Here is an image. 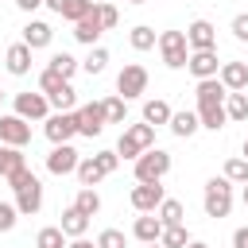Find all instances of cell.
I'll list each match as a JSON object with an SVG mask.
<instances>
[{"instance_id":"cell-6","label":"cell","mask_w":248,"mask_h":248,"mask_svg":"<svg viewBox=\"0 0 248 248\" xmlns=\"http://www.w3.org/2000/svg\"><path fill=\"white\" fill-rule=\"evenodd\" d=\"M43 132H46V140L58 147V143H70L74 136H78V112H50L46 120H43Z\"/></svg>"},{"instance_id":"cell-34","label":"cell","mask_w":248,"mask_h":248,"mask_svg":"<svg viewBox=\"0 0 248 248\" xmlns=\"http://www.w3.org/2000/svg\"><path fill=\"white\" fill-rule=\"evenodd\" d=\"M194 236H190V229L186 225H170V229H163V236H159V244L163 248H186Z\"/></svg>"},{"instance_id":"cell-41","label":"cell","mask_w":248,"mask_h":248,"mask_svg":"<svg viewBox=\"0 0 248 248\" xmlns=\"http://www.w3.org/2000/svg\"><path fill=\"white\" fill-rule=\"evenodd\" d=\"M16 221H19V209H16L12 202H0V232H12Z\"/></svg>"},{"instance_id":"cell-43","label":"cell","mask_w":248,"mask_h":248,"mask_svg":"<svg viewBox=\"0 0 248 248\" xmlns=\"http://www.w3.org/2000/svg\"><path fill=\"white\" fill-rule=\"evenodd\" d=\"M229 31L240 39V43H248V12H240V16H232V23H229Z\"/></svg>"},{"instance_id":"cell-8","label":"cell","mask_w":248,"mask_h":248,"mask_svg":"<svg viewBox=\"0 0 248 248\" xmlns=\"http://www.w3.org/2000/svg\"><path fill=\"white\" fill-rule=\"evenodd\" d=\"M0 143L8 147H27L31 143V124L16 112H0Z\"/></svg>"},{"instance_id":"cell-10","label":"cell","mask_w":248,"mask_h":248,"mask_svg":"<svg viewBox=\"0 0 248 248\" xmlns=\"http://www.w3.org/2000/svg\"><path fill=\"white\" fill-rule=\"evenodd\" d=\"M105 124H108V116H105V101H89V105H81L78 108V136H101L105 132Z\"/></svg>"},{"instance_id":"cell-51","label":"cell","mask_w":248,"mask_h":248,"mask_svg":"<svg viewBox=\"0 0 248 248\" xmlns=\"http://www.w3.org/2000/svg\"><path fill=\"white\" fill-rule=\"evenodd\" d=\"M143 248H163V244H159V240H155V244H143Z\"/></svg>"},{"instance_id":"cell-20","label":"cell","mask_w":248,"mask_h":248,"mask_svg":"<svg viewBox=\"0 0 248 248\" xmlns=\"http://www.w3.org/2000/svg\"><path fill=\"white\" fill-rule=\"evenodd\" d=\"M194 97H198V105H225L229 89L221 85V78H205V81H198Z\"/></svg>"},{"instance_id":"cell-30","label":"cell","mask_w":248,"mask_h":248,"mask_svg":"<svg viewBox=\"0 0 248 248\" xmlns=\"http://www.w3.org/2000/svg\"><path fill=\"white\" fill-rule=\"evenodd\" d=\"M155 217L163 221V229H170V225H182V221H186V209H182L178 198H167V202L155 209Z\"/></svg>"},{"instance_id":"cell-42","label":"cell","mask_w":248,"mask_h":248,"mask_svg":"<svg viewBox=\"0 0 248 248\" xmlns=\"http://www.w3.org/2000/svg\"><path fill=\"white\" fill-rule=\"evenodd\" d=\"M62 81H66V78H58L54 70H43V74H39V93H46V97H50V93H54Z\"/></svg>"},{"instance_id":"cell-12","label":"cell","mask_w":248,"mask_h":248,"mask_svg":"<svg viewBox=\"0 0 248 248\" xmlns=\"http://www.w3.org/2000/svg\"><path fill=\"white\" fill-rule=\"evenodd\" d=\"M186 43H190V50H217V27L209 19H194L186 27Z\"/></svg>"},{"instance_id":"cell-24","label":"cell","mask_w":248,"mask_h":248,"mask_svg":"<svg viewBox=\"0 0 248 248\" xmlns=\"http://www.w3.org/2000/svg\"><path fill=\"white\" fill-rule=\"evenodd\" d=\"M194 112H198L202 128H209V132H221V128L229 124V112H225V105H198Z\"/></svg>"},{"instance_id":"cell-5","label":"cell","mask_w":248,"mask_h":248,"mask_svg":"<svg viewBox=\"0 0 248 248\" xmlns=\"http://www.w3.org/2000/svg\"><path fill=\"white\" fill-rule=\"evenodd\" d=\"M143 93H147V70H143L140 62H128V66L116 74V97L136 101V97H143Z\"/></svg>"},{"instance_id":"cell-44","label":"cell","mask_w":248,"mask_h":248,"mask_svg":"<svg viewBox=\"0 0 248 248\" xmlns=\"http://www.w3.org/2000/svg\"><path fill=\"white\" fill-rule=\"evenodd\" d=\"M27 182H35V170H27V167H23V170H16V174L8 178V186H12V190H23Z\"/></svg>"},{"instance_id":"cell-9","label":"cell","mask_w":248,"mask_h":248,"mask_svg":"<svg viewBox=\"0 0 248 248\" xmlns=\"http://www.w3.org/2000/svg\"><path fill=\"white\" fill-rule=\"evenodd\" d=\"M12 105H16V116H23L27 124L50 116V101H46V93H31V89H27V93H16Z\"/></svg>"},{"instance_id":"cell-52","label":"cell","mask_w":248,"mask_h":248,"mask_svg":"<svg viewBox=\"0 0 248 248\" xmlns=\"http://www.w3.org/2000/svg\"><path fill=\"white\" fill-rule=\"evenodd\" d=\"M128 4H147V0H128Z\"/></svg>"},{"instance_id":"cell-50","label":"cell","mask_w":248,"mask_h":248,"mask_svg":"<svg viewBox=\"0 0 248 248\" xmlns=\"http://www.w3.org/2000/svg\"><path fill=\"white\" fill-rule=\"evenodd\" d=\"M240 198H244V209H248V182H244V194H240Z\"/></svg>"},{"instance_id":"cell-31","label":"cell","mask_w":248,"mask_h":248,"mask_svg":"<svg viewBox=\"0 0 248 248\" xmlns=\"http://www.w3.org/2000/svg\"><path fill=\"white\" fill-rule=\"evenodd\" d=\"M74 209H81L85 217H97V213H101V194H97L93 186H81L78 198H74Z\"/></svg>"},{"instance_id":"cell-19","label":"cell","mask_w":248,"mask_h":248,"mask_svg":"<svg viewBox=\"0 0 248 248\" xmlns=\"http://www.w3.org/2000/svg\"><path fill=\"white\" fill-rule=\"evenodd\" d=\"M50 39H54V27H50L46 19H31V23L23 27V43H27L31 50H43V46H50Z\"/></svg>"},{"instance_id":"cell-14","label":"cell","mask_w":248,"mask_h":248,"mask_svg":"<svg viewBox=\"0 0 248 248\" xmlns=\"http://www.w3.org/2000/svg\"><path fill=\"white\" fill-rule=\"evenodd\" d=\"M31 54H35V50H31L23 39H19V43H12V46L4 50V66H8V74H12V78L31 74Z\"/></svg>"},{"instance_id":"cell-38","label":"cell","mask_w":248,"mask_h":248,"mask_svg":"<svg viewBox=\"0 0 248 248\" xmlns=\"http://www.w3.org/2000/svg\"><path fill=\"white\" fill-rule=\"evenodd\" d=\"M105 116H108V124H124L128 120V101L124 97H105Z\"/></svg>"},{"instance_id":"cell-29","label":"cell","mask_w":248,"mask_h":248,"mask_svg":"<svg viewBox=\"0 0 248 248\" xmlns=\"http://www.w3.org/2000/svg\"><path fill=\"white\" fill-rule=\"evenodd\" d=\"M78 66H81V62H78L74 54H66V50H54V54H50V62H46V70H54V74H58V78H66V81L78 74Z\"/></svg>"},{"instance_id":"cell-28","label":"cell","mask_w":248,"mask_h":248,"mask_svg":"<svg viewBox=\"0 0 248 248\" xmlns=\"http://www.w3.org/2000/svg\"><path fill=\"white\" fill-rule=\"evenodd\" d=\"M128 43H132V50H151V46H159V35H155V27H147V23H136V27L128 31Z\"/></svg>"},{"instance_id":"cell-33","label":"cell","mask_w":248,"mask_h":248,"mask_svg":"<svg viewBox=\"0 0 248 248\" xmlns=\"http://www.w3.org/2000/svg\"><path fill=\"white\" fill-rule=\"evenodd\" d=\"M225 112H229L232 124L248 120V93H229V97H225Z\"/></svg>"},{"instance_id":"cell-26","label":"cell","mask_w":248,"mask_h":248,"mask_svg":"<svg viewBox=\"0 0 248 248\" xmlns=\"http://www.w3.org/2000/svg\"><path fill=\"white\" fill-rule=\"evenodd\" d=\"M105 178H108V170L101 167L97 155H89V159L78 163V182H81V186H97V182H105Z\"/></svg>"},{"instance_id":"cell-11","label":"cell","mask_w":248,"mask_h":248,"mask_svg":"<svg viewBox=\"0 0 248 248\" xmlns=\"http://www.w3.org/2000/svg\"><path fill=\"white\" fill-rule=\"evenodd\" d=\"M78 163H81V155H78V147L74 143H58V147H50V155H46V170L50 174H78Z\"/></svg>"},{"instance_id":"cell-3","label":"cell","mask_w":248,"mask_h":248,"mask_svg":"<svg viewBox=\"0 0 248 248\" xmlns=\"http://www.w3.org/2000/svg\"><path fill=\"white\" fill-rule=\"evenodd\" d=\"M136 182H163L167 174H170V151H163V147H147L140 159H136Z\"/></svg>"},{"instance_id":"cell-25","label":"cell","mask_w":248,"mask_h":248,"mask_svg":"<svg viewBox=\"0 0 248 248\" xmlns=\"http://www.w3.org/2000/svg\"><path fill=\"white\" fill-rule=\"evenodd\" d=\"M167 128H170V132H174L178 140H190V136H194V132L202 128V120H198V112L182 108V112H174V116H170V124H167Z\"/></svg>"},{"instance_id":"cell-54","label":"cell","mask_w":248,"mask_h":248,"mask_svg":"<svg viewBox=\"0 0 248 248\" xmlns=\"http://www.w3.org/2000/svg\"><path fill=\"white\" fill-rule=\"evenodd\" d=\"M0 105H4V89H0Z\"/></svg>"},{"instance_id":"cell-16","label":"cell","mask_w":248,"mask_h":248,"mask_svg":"<svg viewBox=\"0 0 248 248\" xmlns=\"http://www.w3.org/2000/svg\"><path fill=\"white\" fill-rule=\"evenodd\" d=\"M221 85L229 93H244L248 89V62H221Z\"/></svg>"},{"instance_id":"cell-15","label":"cell","mask_w":248,"mask_h":248,"mask_svg":"<svg viewBox=\"0 0 248 248\" xmlns=\"http://www.w3.org/2000/svg\"><path fill=\"white\" fill-rule=\"evenodd\" d=\"M16 209H19V217H35L43 209V182L39 178L27 182L23 190H16Z\"/></svg>"},{"instance_id":"cell-46","label":"cell","mask_w":248,"mask_h":248,"mask_svg":"<svg viewBox=\"0 0 248 248\" xmlns=\"http://www.w3.org/2000/svg\"><path fill=\"white\" fill-rule=\"evenodd\" d=\"M16 8L19 12H35V8H43V0H16Z\"/></svg>"},{"instance_id":"cell-17","label":"cell","mask_w":248,"mask_h":248,"mask_svg":"<svg viewBox=\"0 0 248 248\" xmlns=\"http://www.w3.org/2000/svg\"><path fill=\"white\" fill-rule=\"evenodd\" d=\"M105 35V27H101V19H97V8L85 16V19H78L74 23V39L81 43V46H97V39Z\"/></svg>"},{"instance_id":"cell-49","label":"cell","mask_w":248,"mask_h":248,"mask_svg":"<svg viewBox=\"0 0 248 248\" xmlns=\"http://www.w3.org/2000/svg\"><path fill=\"white\" fill-rule=\"evenodd\" d=\"M186 248H209V244H205V240H190Z\"/></svg>"},{"instance_id":"cell-27","label":"cell","mask_w":248,"mask_h":248,"mask_svg":"<svg viewBox=\"0 0 248 248\" xmlns=\"http://www.w3.org/2000/svg\"><path fill=\"white\" fill-rule=\"evenodd\" d=\"M170 116H174V112H170L167 101H159V97H155V101H143V124L163 128V124H170Z\"/></svg>"},{"instance_id":"cell-53","label":"cell","mask_w":248,"mask_h":248,"mask_svg":"<svg viewBox=\"0 0 248 248\" xmlns=\"http://www.w3.org/2000/svg\"><path fill=\"white\" fill-rule=\"evenodd\" d=\"M244 159H248V140H244Z\"/></svg>"},{"instance_id":"cell-1","label":"cell","mask_w":248,"mask_h":248,"mask_svg":"<svg viewBox=\"0 0 248 248\" xmlns=\"http://www.w3.org/2000/svg\"><path fill=\"white\" fill-rule=\"evenodd\" d=\"M147 147H155V128H151V124H143V120H140V124H124L120 143H116V155L136 163Z\"/></svg>"},{"instance_id":"cell-48","label":"cell","mask_w":248,"mask_h":248,"mask_svg":"<svg viewBox=\"0 0 248 248\" xmlns=\"http://www.w3.org/2000/svg\"><path fill=\"white\" fill-rule=\"evenodd\" d=\"M43 4H46L50 12H58V16H62V8H66V0H43Z\"/></svg>"},{"instance_id":"cell-35","label":"cell","mask_w":248,"mask_h":248,"mask_svg":"<svg viewBox=\"0 0 248 248\" xmlns=\"http://www.w3.org/2000/svg\"><path fill=\"white\" fill-rule=\"evenodd\" d=\"M225 178H229L232 186H244V182H248V159H244V155H232V159L225 163Z\"/></svg>"},{"instance_id":"cell-37","label":"cell","mask_w":248,"mask_h":248,"mask_svg":"<svg viewBox=\"0 0 248 248\" xmlns=\"http://www.w3.org/2000/svg\"><path fill=\"white\" fill-rule=\"evenodd\" d=\"M93 8H97V0H66V8H62V19L78 23V19H85Z\"/></svg>"},{"instance_id":"cell-2","label":"cell","mask_w":248,"mask_h":248,"mask_svg":"<svg viewBox=\"0 0 248 248\" xmlns=\"http://www.w3.org/2000/svg\"><path fill=\"white\" fill-rule=\"evenodd\" d=\"M202 209H205V217H229V209H232V182L221 174V178H209L205 182V194H202Z\"/></svg>"},{"instance_id":"cell-45","label":"cell","mask_w":248,"mask_h":248,"mask_svg":"<svg viewBox=\"0 0 248 248\" xmlns=\"http://www.w3.org/2000/svg\"><path fill=\"white\" fill-rule=\"evenodd\" d=\"M232 248H248V225H240V229L232 232Z\"/></svg>"},{"instance_id":"cell-13","label":"cell","mask_w":248,"mask_h":248,"mask_svg":"<svg viewBox=\"0 0 248 248\" xmlns=\"http://www.w3.org/2000/svg\"><path fill=\"white\" fill-rule=\"evenodd\" d=\"M186 70H190L198 81H205V78H217V74H221V58H217V50H190Z\"/></svg>"},{"instance_id":"cell-23","label":"cell","mask_w":248,"mask_h":248,"mask_svg":"<svg viewBox=\"0 0 248 248\" xmlns=\"http://www.w3.org/2000/svg\"><path fill=\"white\" fill-rule=\"evenodd\" d=\"M46 101H50V108H54V112H78V89H74L70 81H62Z\"/></svg>"},{"instance_id":"cell-32","label":"cell","mask_w":248,"mask_h":248,"mask_svg":"<svg viewBox=\"0 0 248 248\" xmlns=\"http://www.w3.org/2000/svg\"><path fill=\"white\" fill-rule=\"evenodd\" d=\"M66 244H70V236H66L58 225L39 229V236H35V248H66Z\"/></svg>"},{"instance_id":"cell-47","label":"cell","mask_w":248,"mask_h":248,"mask_svg":"<svg viewBox=\"0 0 248 248\" xmlns=\"http://www.w3.org/2000/svg\"><path fill=\"white\" fill-rule=\"evenodd\" d=\"M66 248H97V240H93V244H89V240H85V236H78V240H70V244H66Z\"/></svg>"},{"instance_id":"cell-4","label":"cell","mask_w":248,"mask_h":248,"mask_svg":"<svg viewBox=\"0 0 248 248\" xmlns=\"http://www.w3.org/2000/svg\"><path fill=\"white\" fill-rule=\"evenodd\" d=\"M159 54H163V66L167 70H186V62H190L186 31H163L159 35Z\"/></svg>"},{"instance_id":"cell-39","label":"cell","mask_w":248,"mask_h":248,"mask_svg":"<svg viewBox=\"0 0 248 248\" xmlns=\"http://www.w3.org/2000/svg\"><path fill=\"white\" fill-rule=\"evenodd\" d=\"M97 19H101V27H105V31H112V27L120 23L116 4H112V0H97Z\"/></svg>"},{"instance_id":"cell-18","label":"cell","mask_w":248,"mask_h":248,"mask_svg":"<svg viewBox=\"0 0 248 248\" xmlns=\"http://www.w3.org/2000/svg\"><path fill=\"white\" fill-rule=\"evenodd\" d=\"M132 236H136L140 244H155V240L163 236V221H159L155 213H140L136 225H132Z\"/></svg>"},{"instance_id":"cell-36","label":"cell","mask_w":248,"mask_h":248,"mask_svg":"<svg viewBox=\"0 0 248 248\" xmlns=\"http://www.w3.org/2000/svg\"><path fill=\"white\" fill-rule=\"evenodd\" d=\"M105 66H108V50H105V46H89L81 70H85V74H105Z\"/></svg>"},{"instance_id":"cell-7","label":"cell","mask_w":248,"mask_h":248,"mask_svg":"<svg viewBox=\"0 0 248 248\" xmlns=\"http://www.w3.org/2000/svg\"><path fill=\"white\" fill-rule=\"evenodd\" d=\"M128 202H132V209H136V213H155V209L167 202V194H163V182H136Z\"/></svg>"},{"instance_id":"cell-40","label":"cell","mask_w":248,"mask_h":248,"mask_svg":"<svg viewBox=\"0 0 248 248\" xmlns=\"http://www.w3.org/2000/svg\"><path fill=\"white\" fill-rule=\"evenodd\" d=\"M97 248H128V236H124L120 229H101Z\"/></svg>"},{"instance_id":"cell-22","label":"cell","mask_w":248,"mask_h":248,"mask_svg":"<svg viewBox=\"0 0 248 248\" xmlns=\"http://www.w3.org/2000/svg\"><path fill=\"white\" fill-rule=\"evenodd\" d=\"M23 167H27L23 147H8V143H0V178H12V174L23 170Z\"/></svg>"},{"instance_id":"cell-21","label":"cell","mask_w":248,"mask_h":248,"mask_svg":"<svg viewBox=\"0 0 248 248\" xmlns=\"http://www.w3.org/2000/svg\"><path fill=\"white\" fill-rule=\"evenodd\" d=\"M58 229L70 236V240H78V236H85V229H89V217L81 213V209H62V221H58Z\"/></svg>"}]
</instances>
